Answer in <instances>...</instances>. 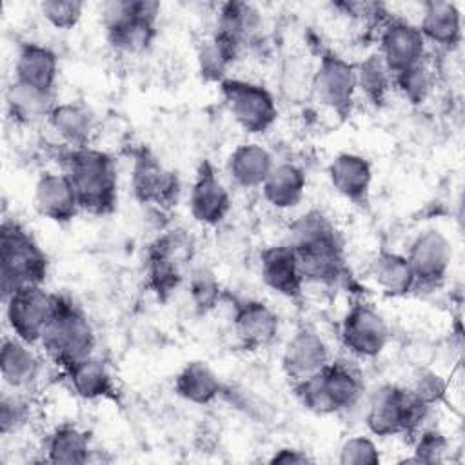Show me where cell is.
<instances>
[{
	"instance_id": "obj_1",
	"label": "cell",
	"mask_w": 465,
	"mask_h": 465,
	"mask_svg": "<svg viewBox=\"0 0 465 465\" xmlns=\"http://www.w3.org/2000/svg\"><path fill=\"white\" fill-rule=\"evenodd\" d=\"M298 258L303 282L334 283L343 272V247L338 231L320 211L298 216L291 227L287 242Z\"/></svg>"
},
{
	"instance_id": "obj_2",
	"label": "cell",
	"mask_w": 465,
	"mask_h": 465,
	"mask_svg": "<svg viewBox=\"0 0 465 465\" xmlns=\"http://www.w3.org/2000/svg\"><path fill=\"white\" fill-rule=\"evenodd\" d=\"M62 173L73 183L82 211L109 214L118 200V174L111 154L96 147H65L60 156Z\"/></svg>"
},
{
	"instance_id": "obj_3",
	"label": "cell",
	"mask_w": 465,
	"mask_h": 465,
	"mask_svg": "<svg viewBox=\"0 0 465 465\" xmlns=\"http://www.w3.org/2000/svg\"><path fill=\"white\" fill-rule=\"evenodd\" d=\"M94 331L85 312L69 298L54 294L53 314L38 345L62 369L93 354Z\"/></svg>"
},
{
	"instance_id": "obj_4",
	"label": "cell",
	"mask_w": 465,
	"mask_h": 465,
	"mask_svg": "<svg viewBox=\"0 0 465 465\" xmlns=\"http://www.w3.org/2000/svg\"><path fill=\"white\" fill-rule=\"evenodd\" d=\"M47 274V256L31 232L15 220L0 227V285L7 298L20 287L42 285Z\"/></svg>"
},
{
	"instance_id": "obj_5",
	"label": "cell",
	"mask_w": 465,
	"mask_h": 465,
	"mask_svg": "<svg viewBox=\"0 0 465 465\" xmlns=\"http://www.w3.org/2000/svg\"><path fill=\"white\" fill-rule=\"evenodd\" d=\"M302 405L316 414H334L352 409L361 394L363 383L358 372L343 361H329L314 376L294 383Z\"/></svg>"
},
{
	"instance_id": "obj_6",
	"label": "cell",
	"mask_w": 465,
	"mask_h": 465,
	"mask_svg": "<svg viewBox=\"0 0 465 465\" xmlns=\"http://www.w3.org/2000/svg\"><path fill=\"white\" fill-rule=\"evenodd\" d=\"M158 2L116 0L102 5V20L109 44L122 53H142L156 36Z\"/></svg>"
},
{
	"instance_id": "obj_7",
	"label": "cell",
	"mask_w": 465,
	"mask_h": 465,
	"mask_svg": "<svg viewBox=\"0 0 465 465\" xmlns=\"http://www.w3.org/2000/svg\"><path fill=\"white\" fill-rule=\"evenodd\" d=\"M429 409L411 389L383 385L369 400L365 423L374 436H396L412 430Z\"/></svg>"
},
{
	"instance_id": "obj_8",
	"label": "cell",
	"mask_w": 465,
	"mask_h": 465,
	"mask_svg": "<svg viewBox=\"0 0 465 465\" xmlns=\"http://www.w3.org/2000/svg\"><path fill=\"white\" fill-rule=\"evenodd\" d=\"M220 94L234 122L249 134H260L272 127L278 105L272 93L256 82L243 78H223Z\"/></svg>"
},
{
	"instance_id": "obj_9",
	"label": "cell",
	"mask_w": 465,
	"mask_h": 465,
	"mask_svg": "<svg viewBox=\"0 0 465 465\" xmlns=\"http://www.w3.org/2000/svg\"><path fill=\"white\" fill-rule=\"evenodd\" d=\"M311 85L325 107L340 116H347L352 111L358 91L356 65L334 51H323Z\"/></svg>"
},
{
	"instance_id": "obj_10",
	"label": "cell",
	"mask_w": 465,
	"mask_h": 465,
	"mask_svg": "<svg viewBox=\"0 0 465 465\" xmlns=\"http://www.w3.org/2000/svg\"><path fill=\"white\" fill-rule=\"evenodd\" d=\"M4 303L11 332L31 345L38 343L53 314L54 294L42 285H25L4 298Z\"/></svg>"
},
{
	"instance_id": "obj_11",
	"label": "cell",
	"mask_w": 465,
	"mask_h": 465,
	"mask_svg": "<svg viewBox=\"0 0 465 465\" xmlns=\"http://www.w3.org/2000/svg\"><path fill=\"white\" fill-rule=\"evenodd\" d=\"M343 347L358 358H376L391 338L385 318L367 303L352 305L341 320Z\"/></svg>"
},
{
	"instance_id": "obj_12",
	"label": "cell",
	"mask_w": 465,
	"mask_h": 465,
	"mask_svg": "<svg viewBox=\"0 0 465 465\" xmlns=\"http://www.w3.org/2000/svg\"><path fill=\"white\" fill-rule=\"evenodd\" d=\"M405 256L412 269L416 287H436L450 269L452 245L441 231L425 229L411 242Z\"/></svg>"
},
{
	"instance_id": "obj_13",
	"label": "cell",
	"mask_w": 465,
	"mask_h": 465,
	"mask_svg": "<svg viewBox=\"0 0 465 465\" xmlns=\"http://www.w3.org/2000/svg\"><path fill=\"white\" fill-rule=\"evenodd\" d=\"M385 65L392 74L405 71L425 60L427 42L418 29L403 18H387L380 31V51Z\"/></svg>"
},
{
	"instance_id": "obj_14",
	"label": "cell",
	"mask_w": 465,
	"mask_h": 465,
	"mask_svg": "<svg viewBox=\"0 0 465 465\" xmlns=\"http://www.w3.org/2000/svg\"><path fill=\"white\" fill-rule=\"evenodd\" d=\"M133 191L142 203L163 209L176 203L180 182L151 153L140 151L133 163Z\"/></svg>"
},
{
	"instance_id": "obj_15",
	"label": "cell",
	"mask_w": 465,
	"mask_h": 465,
	"mask_svg": "<svg viewBox=\"0 0 465 465\" xmlns=\"http://www.w3.org/2000/svg\"><path fill=\"white\" fill-rule=\"evenodd\" d=\"M329 361V347L325 340L311 327L298 329L282 352V369L292 383L314 376Z\"/></svg>"
},
{
	"instance_id": "obj_16",
	"label": "cell",
	"mask_w": 465,
	"mask_h": 465,
	"mask_svg": "<svg viewBox=\"0 0 465 465\" xmlns=\"http://www.w3.org/2000/svg\"><path fill=\"white\" fill-rule=\"evenodd\" d=\"M189 209L193 218L214 227L225 220L231 209V196L225 185L216 176L214 167L209 162H202L189 194Z\"/></svg>"
},
{
	"instance_id": "obj_17",
	"label": "cell",
	"mask_w": 465,
	"mask_h": 465,
	"mask_svg": "<svg viewBox=\"0 0 465 465\" xmlns=\"http://www.w3.org/2000/svg\"><path fill=\"white\" fill-rule=\"evenodd\" d=\"M189 242L183 234L173 231L158 238L151 249L147 258V276L151 287L160 294H169L180 282L182 260L187 256Z\"/></svg>"
},
{
	"instance_id": "obj_18",
	"label": "cell",
	"mask_w": 465,
	"mask_h": 465,
	"mask_svg": "<svg viewBox=\"0 0 465 465\" xmlns=\"http://www.w3.org/2000/svg\"><path fill=\"white\" fill-rule=\"evenodd\" d=\"M232 329L245 349H263L276 340L280 320L263 302L240 300L234 303Z\"/></svg>"
},
{
	"instance_id": "obj_19",
	"label": "cell",
	"mask_w": 465,
	"mask_h": 465,
	"mask_svg": "<svg viewBox=\"0 0 465 465\" xmlns=\"http://www.w3.org/2000/svg\"><path fill=\"white\" fill-rule=\"evenodd\" d=\"M33 203L40 216L54 223H67L80 211V203L73 189V183L62 171H47L38 176L35 183Z\"/></svg>"
},
{
	"instance_id": "obj_20",
	"label": "cell",
	"mask_w": 465,
	"mask_h": 465,
	"mask_svg": "<svg viewBox=\"0 0 465 465\" xmlns=\"http://www.w3.org/2000/svg\"><path fill=\"white\" fill-rule=\"evenodd\" d=\"M260 274L269 289L285 298H298L305 285L296 252L289 243L272 245L262 251Z\"/></svg>"
},
{
	"instance_id": "obj_21",
	"label": "cell",
	"mask_w": 465,
	"mask_h": 465,
	"mask_svg": "<svg viewBox=\"0 0 465 465\" xmlns=\"http://www.w3.org/2000/svg\"><path fill=\"white\" fill-rule=\"evenodd\" d=\"M58 69V56L51 47L38 42H24L16 53L13 80L54 93Z\"/></svg>"
},
{
	"instance_id": "obj_22",
	"label": "cell",
	"mask_w": 465,
	"mask_h": 465,
	"mask_svg": "<svg viewBox=\"0 0 465 465\" xmlns=\"http://www.w3.org/2000/svg\"><path fill=\"white\" fill-rule=\"evenodd\" d=\"M327 176L340 196L354 203L367 202L372 182V167L371 162L361 154L340 153L331 160Z\"/></svg>"
},
{
	"instance_id": "obj_23",
	"label": "cell",
	"mask_w": 465,
	"mask_h": 465,
	"mask_svg": "<svg viewBox=\"0 0 465 465\" xmlns=\"http://www.w3.org/2000/svg\"><path fill=\"white\" fill-rule=\"evenodd\" d=\"M418 29L427 44L450 51L461 42V11L454 2H425Z\"/></svg>"
},
{
	"instance_id": "obj_24",
	"label": "cell",
	"mask_w": 465,
	"mask_h": 465,
	"mask_svg": "<svg viewBox=\"0 0 465 465\" xmlns=\"http://www.w3.org/2000/svg\"><path fill=\"white\" fill-rule=\"evenodd\" d=\"M262 25L260 11L247 2H227L220 5L214 35L236 54L258 35Z\"/></svg>"
},
{
	"instance_id": "obj_25",
	"label": "cell",
	"mask_w": 465,
	"mask_h": 465,
	"mask_svg": "<svg viewBox=\"0 0 465 465\" xmlns=\"http://www.w3.org/2000/svg\"><path fill=\"white\" fill-rule=\"evenodd\" d=\"M0 372L2 380L13 391H24L40 372V360L33 351V345L18 336H5L0 349Z\"/></svg>"
},
{
	"instance_id": "obj_26",
	"label": "cell",
	"mask_w": 465,
	"mask_h": 465,
	"mask_svg": "<svg viewBox=\"0 0 465 465\" xmlns=\"http://www.w3.org/2000/svg\"><path fill=\"white\" fill-rule=\"evenodd\" d=\"M49 127L56 133L65 147H87L94 131L93 111L82 102L56 104L47 116Z\"/></svg>"
},
{
	"instance_id": "obj_27",
	"label": "cell",
	"mask_w": 465,
	"mask_h": 465,
	"mask_svg": "<svg viewBox=\"0 0 465 465\" xmlns=\"http://www.w3.org/2000/svg\"><path fill=\"white\" fill-rule=\"evenodd\" d=\"M272 167V154L256 142L240 143L227 160L229 178L242 189L262 187Z\"/></svg>"
},
{
	"instance_id": "obj_28",
	"label": "cell",
	"mask_w": 465,
	"mask_h": 465,
	"mask_svg": "<svg viewBox=\"0 0 465 465\" xmlns=\"http://www.w3.org/2000/svg\"><path fill=\"white\" fill-rule=\"evenodd\" d=\"M305 185L307 178L300 165L292 162H280L274 163L260 189L269 205L280 211H287L302 202Z\"/></svg>"
},
{
	"instance_id": "obj_29",
	"label": "cell",
	"mask_w": 465,
	"mask_h": 465,
	"mask_svg": "<svg viewBox=\"0 0 465 465\" xmlns=\"http://www.w3.org/2000/svg\"><path fill=\"white\" fill-rule=\"evenodd\" d=\"M64 371L74 394L84 400L109 398L114 392L113 374L109 372L107 365L94 354L78 360Z\"/></svg>"
},
{
	"instance_id": "obj_30",
	"label": "cell",
	"mask_w": 465,
	"mask_h": 465,
	"mask_svg": "<svg viewBox=\"0 0 465 465\" xmlns=\"http://www.w3.org/2000/svg\"><path fill=\"white\" fill-rule=\"evenodd\" d=\"M176 394L194 405H209L222 392V381L218 374L205 361H189L178 372L174 380Z\"/></svg>"
},
{
	"instance_id": "obj_31",
	"label": "cell",
	"mask_w": 465,
	"mask_h": 465,
	"mask_svg": "<svg viewBox=\"0 0 465 465\" xmlns=\"http://www.w3.org/2000/svg\"><path fill=\"white\" fill-rule=\"evenodd\" d=\"M371 278L389 296H405L416 289V280L405 254L380 251L371 262Z\"/></svg>"
},
{
	"instance_id": "obj_32",
	"label": "cell",
	"mask_w": 465,
	"mask_h": 465,
	"mask_svg": "<svg viewBox=\"0 0 465 465\" xmlns=\"http://www.w3.org/2000/svg\"><path fill=\"white\" fill-rule=\"evenodd\" d=\"M5 104L9 116L18 124H35L47 120L54 104V93L40 91L36 87L11 82L5 93Z\"/></svg>"
},
{
	"instance_id": "obj_33",
	"label": "cell",
	"mask_w": 465,
	"mask_h": 465,
	"mask_svg": "<svg viewBox=\"0 0 465 465\" xmlns=\"http://www.w3.org/2000/svg\"><path fill=\"white\" fill-rule=\"evenodd\" d=\"M47 461L51 463H85L89 461V434L76 425L56 427L45 441Z\"/></svg>"
},
{
	"instance_id": "obj_34",
	"label": "cell",
	"mask_w": 465,
	"mask_h": 465,
	"mask_svg": "<svg viewBox=\"0 0 465 465\" xmlns=\"http://www.w3.org/2000/svg\"><path fill=\"white\" fill-rule=\"evenodd\" d=\"M354 65L358 89L365 94V98L376 105L385 102L389 91L392 89V73L385 65L383 58L378 53H372Z\"/></svg>"
},
{
	"instance_id": "obj_35",
	"label": "cell",
	"mask_w": 465,
	"mask_h": 465,
	"mask_svg": "<svg viewBox=\"0 0 465 465\" xmlns=\"http://www.w3.org/2000/svg\"><path fill=\"white\" fill-rule=\"evenodd\" d=\"M432 84L434 74L425 60L392 74V87H396L411 104L425 102L432 89Z\"/></svg>"
},
{
	"instance_id": "obj_36",
	"label": "cell",
	"mask_w": 465,
	"mask_h": 465,
	"mask_svg": "<svg viewBox=\"0 0 465 465\" xmlns=\"http://www.w3.org/2000/svg\"><path fill=\"white\" fill-rule=\"evenodd\" d=\"M84 13V4L78 0H45L40 4V15L54 29H73Z\"/></svg>"
},
{
	"instance_id": "obj_37",
	"label": "cell",
	"mask_w": 465,
	"mask_h": 465,
	"mask_svg": "<svg viewBox=\"0 0 465 465\" xmlns=\"http://www.w3.org/2000/svg\"><path fill=\"white\" fill-rule=\"evenodd\" d=\"M189 292L193 303L202 312L213 309L220 302V283L209 269H196L189 280Z\"/></svg>"
},
{
	"instance_id": "obj_38",
	"label": "cell",
	"mask_w": 465,
	"mask_h": 465,
	"mask_svg": "<svg viewBox=\"0 0 465 465\" xmlns=\"http://www.w3.org/2000/svg\"><path fill=\"white\" fill-rule=\"evenodd\" d=\"M29 405L20 394V391L4 392L0 400V430L4 436L16 432L27 423Z\"/></svg>"
},
{
	"instance_id": "obj_39",
	"label": "cell",
	"mask_w": 465,
	"mask_h": 465,
	"mask_svg": "<svg viewBox=\"0 0 465 465\" xmlns=\"http://www.w3.org/2000/svg\"><path fill=\"white\" fill-rule=\"evenodd\" d=\"M338 461L343 465H376L380 452L369 436H352L341 443Z\"/></svg>"
},
{
	"instance_id": "obj_40",
	"label": "cell",
	"mask_w": 465,
	"mask_h": 465,
	"mask_svg": "<svg viewBox=\"0 0 465 465\" xmlns=\"http://www.w3.org/2000/svg\"><path fill=\"white\" fill-rule=\"evenodd\" d=\"M447 391V383L441 380L440 374L430 372V371H421L414 378V383L411 387V392L427 407H432L438 403Z\"/></svg>"
},
{
	"instance_id": "obj_41",
	"label": "cell",
	"mask_w": 465,
	"mask_h": 465,
	"mask_svg": "<svg viewBox=\"0 0 465 465\" xmlns=\"http://www.w3.org/2000/svg\"><path fill=\"white\" fill-rule=\"evenodd\" d=\"M447 450V440L436 430H425L418 436L414 445V456L409 461L418 463H434L441 460V454Z\"/></svg>"
},
{
	"instance_id": "obj_42",
	"label": "cell",
	"mask_w": 465,
	"mask_h": 465,
	"mask_svg": "<svg viewBox=\"0 0 465 465\" xmlns=\"http://www.w3.org/2000/svg\"><path fill=\"white\" fill-rule=\"evenodd\" d=\"M269 461L271 463H282V465H296V463H309L312 460L303 450L285 447V449H280L278 452H274V456Z\"/></svg>"
}]
</instances>
